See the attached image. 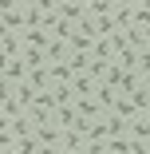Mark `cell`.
<instances>
[{"mask_svg": "<svg viewBox=\"0 0 150 154\" xmlns=\"http://www.w3.org/2000/svg\"><path fill=\"white\" fill-rule=\"evenodd\" d=\"M83 142H87V134L63 131V138H59V150H67V154H83Z\"/></svg>", "mask_w": 150, "mask_h": 154, "instance_id": "obj_13", "label": "cell"}, {"mask_svg": "<svg viewBox=\"0 0 150 154\" xmlns=\"http://www.w3.org/2000/svg\"><path fill=\"white\" fill-rule=\"evenodd\" d=\"M138 75H150V51H138Z\"/></svg>", "mask_w": 150, "mask_h": 154, "instance_id": "obj_27", "label": "cell"}, {"mask_svg": "<svg viewBox=\"0 0 150 154\" xmlns=\"http://www.w3.org/2000/svg\"><path fill=\"white\" fill-rule=\"evenodd\" d=\"M20 59H24V67H28V71L47 67V59H44V51H40V48H24V51H20Z\"/></svg>", "mask_w": 150, "mask_h": 154, "instance_id": "obj_14", "label": "cell"}, {"mask_svg": "<svg viewBox=\"0 0 150 154\" xmlns=\"http://www.w3.org/2000/svg\"><path fill=\"white\" fill-rule=\"evenodd\" d=\"M130 154H150V150H146V142H134L130 138Z\"/></svg>", "mask_w": 150, "mask_h": 154, "instance_id": "obj_30", "label": "cell"}, {"mask_svg": "<svg viewBox=\"0 0 150 154\" xmlns=\"http://www.w3.org/2000/svg\"><path fill=\"white\" fill-rule=\"evenodd\" d=\"M12 146H16L12 134H0V154H12Z\"/></svg>", "mask_w": 150, "mask_h": 154, "instance_id": "obj_29", "label": "cell"}, {"mask_svg": "<svg viewBox=\"0 0 150 154\" xmlns=\"http://www.w3.org/2000/svg\"><path fill=\"white\" fill-rule=\"evenodd\" d=\"M55 12H59V20L79 24V20H87V0H55Z\"/></svg>", "mask_w": 150, "mask_h": 154, "instance_id": "obj_4", "label": "cell"}, {"mask_svg": "<svg viewBox=\"0 0 150 154\" xmlns=\"http://www.w3.org/2000/svg\"><path fill=\"white\" fill-rule=\"evenodd\" d=\"M83 154H107V142H99V138H87V142H83Z\"/></svg>", "mask_w": 150, "mask_h": 154, "instance_id": "obj_26", "label": "cell"}, {"mask_svg": "<svg viewBox=\"0 0 150 154\" xmlns=\"http://www.w3.org/2000/svg\"><path fill=\"white\" fill-rule=\"evenodd\" d=\"M59 154H67V150H59Z\"/></svg>", "mask_w": 150, "mask_h": 154, "instance_id": "obj_32", "label": "cell"}, {"mask_svg": "<svg viewBox=\"0 0 150 154\" xmlns=\"http://www.w3.org/2000/svg\"><path fill=\"white\" fill-rule=\"evenodd\" d=\"M47 71H51V87L55 83H71V75H75L71 63H47Z\"/></svg>", "mask_w": 150, "mask_h": 154, "instance_id": "obj_18", "label": "cell"}, {"mask_svg": "<svg viewBox=\"0 0 150 154\" xmlns=\"http://www.w3.org/2000/svg\"><path fill=\"white\" fill-rule=\"evenodd\" d=\"M67 55H71V48L59 44V40H51V44L44 48V59H47V63H67Z\"/></svg>", "mask_w": 150, "mask_h": 154, "instance_id": "obj_8", "label": "cell"}, {"mask_svg": "<svg viewBox=\"0 0 150 154\" xmlns=\"http://www.w3.org/2000/svg\"><path fill=\"white\" fill-rule=\"evenodd\" d=\"M67 63H71V71L79 75V71H87V63H91V51H71L67 55Z\"/></svg>", "mask_w": 150, "mask_h": 154, "instance_id": "obj_24", "label": "cell"}, {"mask_svg": "<svg viewBox=\"0 0 150 154\" xmlns=\"http://www.w3.org/2000/svg\"><path fill=\"white\" fill-rule=\"evenodd\" d=\"M32 131H36V127H32V119H28V115H20V119H12V127H8V134H12V138H28Z\"/></svg>", "mask_w": 150, "mask_h": 154, "instance_id": "obj_17", "label": "cell"}, {"mask_svg": "<svg viewBox=\"0 0 150 154\" xmlns=\"http://www.w3.org/2000/svg\"><path fill=\"white\" fill-rule=\"evenodd\" d=\"M142 87V75L138 71H123V83H118V95H130V91Z\"/></svg>", "mask_w": 150, "mask_h": 154, "instance_id": "obj_19", "label": "cell"}, {"mask_svg": "<svg viewBox=\"0 0 150 154\" xmlns=\"http://www.w3.org/2000/svg\"><path fill=\"white\" fill-rule=\"evenodd\" d=\"M71 95H75V99H95V79L87 75V71L71 75Z\"/></svg>", "mask_w": 150, "mask_h": 154, "instance_id": "obj_5", "label": "cell"}, {"mask_svg": "<svg viewBox=\"0 0 150 154\" xmlns=\"http://www.w3.org/2000/svg\"><path fill=\"white\" fill-rule=\"evenodd\" d=\"M51 95H55V103H59V107L75 103V95H71V83H55V87H51Z\"/></svg>", "mask_w": 150, "mask_h": 154, "instance_id": "obj_23", "label": "cell"}, {"mask_svg": "<svg viewBox=\"0 0 150 154\" xmlns=\"http://www.w3.org/2000/svg\"><path fill=\"white\" fill-rule=\"evenodd\" d=\"M146 150H150V142H146Z\"/></svg>", "mask_w": 150, "mask_h": 154, "instance_id": "obj_33", "label": "cell"}, {"mask_svg": "<svg viewBox=\"0 0 150 154\" xmlns=\"http://www.w3.org/2000/svg\"><path fill=\"white\" fill-rule=\"evenodd\" d=\"M32 134H36V142H40V146H59V138H63V131H55L51 122H47V127H36Z\"/></svg>", "mask_w": 150, "mask_h": 154, "instance_id": "obj_12", "label": "cell"}, {"mask_svg": "<svg viewBox=\"0 0 150 154\" xmlns=\"http://www.w3.org/2000/svg\"><path fill=\"white\" fill-rule=\"evenodd\" d=\"M8 36H12V32H8V28H4V24H0V40H8Z\"/></svg>", "mask_w": 150, "mask_h": 154, "instance_id": "obj_31", "label": "cell"}, {"mask_svg": "<svg viewBox=\"0 0 150 154\" xmlns=\"http://www.w3.org/2000/svg\"><path fill=\"white\" fill-rule=\"evenodd\" d=\"M91 59H99V63H115V48H111V40H107V36L91 44Z\"/></svg>", "mask_w": 150, "mask_h": 154, "instance_id": "obj_11", "label": "cell"}, {"mask_svg": "<svg viewBox=\"0 0 150 154\" xmlns=\"http://www.w3.org/2000/svg\"><path fill=\"white\" fill-rule=\"evenodd\" d=\"M20 40H24V48H40V51L51 44V36L44 32V28H24V32H20Z\"/></svg>", "mask_w": 150, "mask_h": 154, "instance_id": "obj_7", "label": "cell"}, {"mask_svg": "<svg viewBox=\"0 0 150 154\" xmlns=\"http://www.w3.org/2000/svg\"><path fill=\"white\" fill-rule=\"evenodd\" d=\"M12 87H16V83H8V79H0V103H8V99H12Z\"/></svg>", "mask_w": 150, "mask_h": 154, "instance_id": "obj_28", "label": "cell"}, {"mask_svg": "<svg viewBox=\"0 0 150 154\" xmlns=\"http://www.w3.org/2000/svg\"><path fill=\"white\" fill-rule=\"evenodd\" d=\"M75 115H83L87 122H95V119H103V107L95 99H75Z\"/></svg>", "mask_w": 150, "mask_h": 154, "instance_id": "obj_9", "label": "cell"}, {"mask_svg": "<svg viewBox=\"0 0 150 154\" xmlns=\"http://www.w3.org/2000/svg\"><path fill=\"white\" fill-rule=\"evenodd\" d=\"M115 99H118V91H115V87H99V83H95V103L103 107V115L115 107Z\"/></svg>", "mask_w": 150, "mask_h": 154, "instance_id": "obj_15", "label": "cell"}, {"mask_svg": "<svg viewBox=\"0 0 150 154\" xmlns=\"http://www.w3.org/2000/svg\"><path fill=\"white\" fill-rule=\"evenodd\" d=\"M0 24H4L12 36L24 32V8H20V0H0Z\"/></svg>", "mask_w": 150, "mask_h": 154, "instance_id": "obj_1", "label": "cell"}, {"mask_svg": "<svg viewBox=\"0 0 150 154\" xmlns=\"http://www.w3.org/2000/svg\"><path fill=\"white\" fill-rule=\"evenodd\" d=\"M12 154H40V142H36V134H28V138H16Z\"/></svg>", "mask_w": 150, "mask_h": 154, "instance_id": "obj_22", "label": "cell"}, {"mask_svg": "<svg viewBox=\"0 0 150 154\" xmlns=\"http://www.w3.org/2000/svg\"><path fill=\"white\" fill-rule=\"evenodd\" d=\"M107 154H130V138H107Z\"/></svg>", "mask_w": 150, "mask_h": 154, "instance_id": "obj_25", "label": "cell"}, {"mask_svg": "<svg viewBox=\"0 0 150 154\" xmlns=\"http://www.w3.org/2000/svg\"><path fill=\"white\" fill-rule=\"evenodd\" d=\"M107 115H118L123 122H130V119H138V111H134V103H130L127 95H118V99H115V107H111Z\"/></svg>", "mask_w": 150, "mask_h": 154, "instance_id": "obj_10", "label": "cell"}, {"mask_svg": "<svg viewBox=\"0 0 150 154\" xmlns=\"http://www.w3.org/2000/svg\"><path fill=\"white\" fill-rule=\"evenodd\" d=\"M130 28H138V32H150V12L142 8V0H134V24Z\"/></svg>", "mask_w": 150, "mask_h": 154, "instance_id": "obj_21", "label": "cell"}, {"mask_svg": "<svg viewBox=\"0 0 150 154\" xmlns=\"http://www.w3.org/2000/svg\"><path fill=\"white\" fill-rule=\"evenodd\" d=\"M111 20H115L118 32H127L134 24V0H111Z\"/></svg>", "mask_w": 150, "mask_h": 154, "instance_id": "obj_3", "label": "cell"}, {"mask_svg": "<svg viewBox=\"0 0 150 154\" xmlns=\"http://www.w3.org/2000/svg\"><path fill=\"white\" fill-rule=\"evenodd\" d=\"M20 8H24V28H44L51 0H20Z\"/></svg>", "mask_w": 150, "mask_h": 154, "instance_id": "obj_2", "label": "cell"}, {"mask_svg": "<svg viewBox=\"0 0 150 154\" xmlns=\"http://www.w3.org/2000/svg\"><path fill=\"white\" fill-rule=\"evenodd\" d=\"M115 63L123 67V71H138V51L134 48H123V51L115 55Z\"/></svg>", "mask_w": 150, "mask_h": 154, "instance_id": "obj_16", "label": "cell"}, {"mask_svg": "<svg viewBox=\"0 0 150 154\" xmlns=\"http://www.w3.org/2000/svg\"><path fill=\"white\" fill-rule=\"evenodd\" d=\"M118 83H123V67H118V63H111V67L103 71V79H99V87H115V91H118Z\"/></svg>", "mask_w": 150, "mask_h": 154, "instance_id": "obj_20", "label": "cell"}, {"mask_svg": "<svg viewBox=\"0 0 150 154\" xmlns=\"http://www.w3.org/2000/svg\"><path fill=\"white\" fill-rule=\"evenodd\" d=\"M51 127H55V131H71V127H75V103L55 107V111H51Z\"/></svg>", "mask_w": 150, "mask_h": 154, "instance_id": "obj_6", "label": "cell"}]
</instances>
